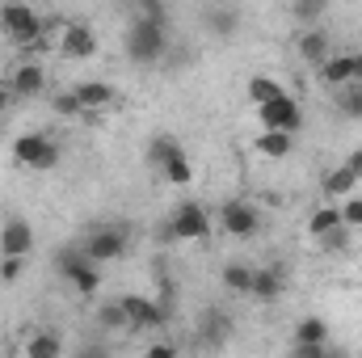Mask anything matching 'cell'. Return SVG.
Masks as SVG:
<instances>
[{
    "label": "cell",
    "mask_w": 362,
    "mask_h": 358,
    "mask_svg": "<svg viewBox=\"0 0 362 358\" xmlns=\"http://www.w3.org/2000/svg\"><path fill=\"white\" fill-rule=\"evenodd\" d=\"M0 30H4L17 47H30V42H38V34H42V17H38L30 4H4Z\"/></svg>",
    "instance_id": "277c9868"
},
{
    "label": "cell",
    "mask_w": 362,
    "mask_h": 358,
    "mask_svg": "<svg viewBox=\"0 0 362 358\" xmlns=\"http://www.w3.org/2000/svg\"><path fill=\"white\" fill-rule=\"evenodd\" d=\"M97 325H101L105 333L131 329V321H127V312H122V304H118V299H110V304H101V308H97Z\"/></svg>",
    "instance_id": "4316f807"
},
{
    "label": "cell",
    "mask_w": 362,
    "mask_h": 358,
    "mask_svg": "<svg viewBox=\"0 0 362 358\" xmlns=\"http://www.w3.org/2000/svg\"><path fill=\"white\" fill-rule=\"evenodd\" d=\"M337 228H346V224H341V207H316L312 219H308V232H312L316 241H325V236L337 232Z\"/></svg>",
    "instance_id": "ffe728a7"
},
{
    "label": "cell",
    "mask_w": 362,
    "mask_h": 358,
    "mask_svg": "<svg viewBox=\"0 0 362 358\" xmlns=\"http://www.w3.org/2000/svg\"><path fill=\"white\" fill-rule=\"evenodd\" d=\"M329 346H291V358H325Z\"/></svg>",
    "instance_id": "8d00e7d4"
},
{
    "label": "cell",
    "mask_w": 362,
    "mask_h": 358,
    "mask_svg": "<svg viewBox=\"0 0 362 358\" xmlns=\"http://www.w3.org/2000/svg\"><path fill=\"white\" fill-rule=\"evenodd\" d=\"M282 93H286L282 89V81H274V76H253V81H249V101H253L257 110L270 105V101H278Z\"/></svg>",
    "instance_id": "d4e9b609"
},
{
    "label": "cell",
    "mask_w": 362,
    "mask_h": 358,
    "mask_svg": "<svg viewBox=\"0 0 362 358\" xmlns=\"http://www.w3.org/2000/svg\"><path fill=\"white\" fill-rule=\"evenodd\" d=\"M13 156H17V165H25V169H55V165H59V148H55L47 135H38V131L17 135V139H13Z\"/></svg>",
    "instance_id": "3957f363"
},
{
    "label": "cell",
    "mask_w": 362,
    "mask_h": 358,
    "mask_svg": "<svg viewBox=\"0 0 362 358\" xmlns=\"http://www.w3.org/2000/svg\"><path fill=\"white\" fill-rule=\"evenodd\" d=\"M219 224H223V232H228V236H236V241H249V236L262 228V215H257V207H253V202H245V198H232V202H223V211H219Z\"/></svg>",
    "instance_id": "52a82bcc"
},
{
    "label": "cell",
    "mask_w": 362,
    "mask_h": 358,
    "mask_svg": "<svg viewBox=\"0 0 362 358\" xmlns=\"http://www.w3.org/2000/svg\"><path fill=\"white\" fill-rule=\"evenodd\" d=\"M81 249H85V258H89L93 266L118 262V258L127 253V232H122V228H93Z\"/></svg>",
    "instance_id": "5b68a950"
},
{
    "label": "cell",
    "mask_w": 362,
    "mask_h": 358,
    "mask_svg": "<svg viewBox=\"0 0 362 358\" xmlns=\"http://www.w3.org/2000/svg\"><path fill=\"white\" fill-rule=\"evenodd\" d=\"M173 228V241H206L211 236V215L198 207V202H181L169 219Z\"/></svg>",
    "instance_id": "ba28073f"
},
{
    "label": "cell",
    "mask_w": 362,
    "mask_h": 358,
    "mask_svg": "<svg viewBox=\"0 0 362 358\" xmlns=\"http://www.w3.org/2000/svg\"><path fill=\"white\" fill-rule=\"evenodd\" d=\"M286 291V266H253V299H278Z\"/></svg>",
    "instance_id": "9a60e30c"
},
{
    "label": "cell",
    "mask_w": 362,
    "mask_h": 358,
    "mask_svg": "<svg viewBox=\"0 0 362 358\" xmlns=\"http://www.w3.org/2000/svg\"><path fill=\"white\" fill-rule=\"evenodd\" d=\"M25 270V258H0V282H17Z\"/></svg>",
    "instance_id": "d6a6232c"
},
{
    "label": "cell",
    "mask_w": 362,
    "mask_h": 358,
    "mask_svg": "<svg viewBox=\"0 0 362 358\" xmlns=\"http://www.w3.org/2000/svg\"><path fill=\"white\" fill-rule=\"evenodd\" d=\"M72 358H114V354H110V346H105V342H85Z\"/></svg>",
    "instance_id": "836d02e7"
},
{
    "label": "cell",
    "mask_w": 362,
    "mask_h": 358,
    "mask_svg": "<svg viewBox=\"0 0 362 358\" xmlns=\"http://www.w3.org/2000/svg\"><path fill=\"white\" fill-rule=\"evenodd\" d=\"M72 97L81 101V110H110V105H118V89L114 85H105V81H81Z\"/></svg>",
    "instance_id": "4fadbf2b"
},
{
    "label": "cell",
    "mask_w": 362,
    "mask_h": 358,
    "mask_svg": "<svg viewBox=\"0 0 362 358\" xmlns=\"http://www.w3.org/2000/svg\"><path fill=\"white\" fill-rule=\"evenodd\" d=\"M257 118H262V131H282V135H295V131L303 127L299 101H295L291 93H282L278 101H270V105H262V110H257Z\"/></svg>",
    "instance_id": "8992f818"
},
{
    "label": "cell",
    "mask_w": 362,
    "mask_h": 358,
    "mask_svg": "<svg viewBox=\"0 0 362 358\" xmlns=\"http://www.w3.org/2000/svg\"><path fill=\"white\" fill-rule=\"evenodd\" d=\"M320 76H325V85H333V89H346V85H354L350 51H346V55H329V64L320 68Z\"/></svg>",
    "instance_id": "d6986e66"
},
{
    "label": "cell",
    "mask_w": 362,
    "mask_h": 358,
    "mask_svg": "<svg viewBox=\"0 0 362 358\" xmlns=\"http://www.w3.org/2000/svg\"><path fill=\"white\" fill-rule=\"evenodd\" d=\"M333 105H337L341 118H362V85H346V89H337Z\"/></svg>",
    "instance_id": "83f0119b"
},
{
    "label": "cell",
    "mask_w": 362,
    "mask_h": 358,
    "mask_svg": "<svg viewBox=\"0 0 362 358\" xmlns=\"http://www.w3.org/2000/svg\"><path fill=\"white\" fill-rule=\"evenodd\" d=\"M160 173H165V181H173V185H185V181L194 178V169H189L185 152H181V156H173V161H169V165H165Z\"/></svg>",
    "instance_id": "f1b7e54d"
},
{
    "label": "cell",
    "mask_w": 362,
    "mask_h": 358,
    "mask_svg": "<svg viewBox=\"0 0 362 358\" xmlns=\"http://www.w3.org/2000/svg\"><path fill=\"white\" fill-rule=\"evenodd\" d=\"M8 105H13V93H8V85H0V114H4Z\"/></svg>",
    "instance_id": "ab89813d"
},
{
    "label": "cell",
    "mask_w": 362,
    "mask_h": 358,
    "mask_svg": "<svg viewBox=\"0 0 362 358\" xmlns=\"http://www.w3.org/2000/svg\"><path fill=\"white\" fill-rule=\"evenodd\" d=\"M144 358H181V354H177V346H173V342H152Z\"/></svg>",
    "instance_id": "e575fe53"
},
{
    "label": "cell",
    "mask_w": 362,
    "mask_h": 358,
    "mask_svg": "<svg viewBox=\"0 0 362 358\" xmlns=\"http://www.w3.org/2000/svg\"><path fill=\"white\" fill-rule=\"evenodd\" d=\"M0 17H4V8H0Z\"/></svg>",
    "instance_id": "b9f144b4"
},
{
    "label": "cell",
    "mask_w": 362,
    "mask_h": 358,
    "mask_svg": "<svg viewBox=\"0 0 362 358\" xmlns=\"http://www.w3.org/2000/svg\"><path fill=\"white\" fill-rule=\"evenodd\" d=\"M291 148H295V135H282V131H262L257 135V152L270 156V161H282Z\"/></svg>",
    "instance_id": "7402d4cb"
},
{
    "label": "cell",
    "mask_w": 362,
    "mask_h": 358,
    "mask_svg": "<svg viewBox=\"0 0 362 358\" xmlns=\"http://www.w3.org/2000/svg\"><path fill=\"white\" fill-rule=\"evenodd\" d=\"M291 13H295L299 21H316V17L325 13V0H299V4H291Z\"/></svg>",
    "instance_id": "1f68e13d"
},
{
    "label": "cell",
    "mask_w": 362,
    "mask_h": 358,
    "mask_svg": "<svg viewBox=\"0 0 362 358\" xmlns=\"http://www.w3.org/2000/svg\"><path fill=\"white\" fill-rule=\"evenodd\" d=\"M25 358H64V337L59 329H38L25 342Z\"/></svg>",
    "instance_id": "ac0fdd59"
},
{
    "label": "cell",
    "mask_w": 362,
    "mask_h": 358,
    "mask_svg": "<svg viewBox=\"0 0 362 358\" xmlns=\"http://www.w3.org/2000/svg\"><path fill=\"white\" fill-rule=\"evenodd\" d=\"M51 110H55L59 118H81V114H85L81 101H76L72 93H55V97H51Z\"/></svg>",
    "instance_id": "f546056e"
},
{
    "label": "cell",
    "mask_w": 362,
    "mask_h": 358,
    "mask_svg": "<svg viewBox=\"0 0 362 358\" xmlns=\"http://www.w3.org/2000/svg\"><path fill=\"white\" fill-rule=\"evenodd\" d=\"M350 68H354V85H362V51H350Z\"/></svg>",
    "instance_id": "f35d334b"
},
{
    "label": "cell",
    "mask_w": 362,
    "mask_h": 358,
    "mask_svg": "<svg viewBox=\"0 0 362 358\" xmlns=\"http://www.w3.org/2000/svg\"><path fill=\"white\" fill-rule=\"evenodd\" d=\"M223 287L236 291V295H253V266H245V262H228V266H223Z\"/></svg>",
    "instance_id": "603a6c76"
},
{
    "label": "cell",
    "mask_w": 362,
    "mask_h": 358,
    "mask_svg": "<svg viewBox=\"0 0 362 358\" xmlns=\"http://www.w3.org/2000/svg\"><path fill=\"white\" fill-rule=\"evenodd\" d=\"M299 55H303L308 64L325 68V64H329V34H325V30H316V25H312V30H303V34H299Z\"/></svg>",
    "instance_id": "2e32d148"
},
{
    "label": "cell",
    "mask_w": 362,
    "mask_h": 358,
    "mask_svg": "<svg viewBox=\"0 0 362 358\" xmlns=\"http://www.w3.org/2000/svg\"><path fill=\"white\" fill-rule=\"evenodd\" d=\"M320 245H325V249H346V245H350V228H337V232H329Z\"/></svg>",
    "instance_id": "d590c367"
},
{
    "label": "cell",
    "mask_w": 362,
    "mask_h": 358,
    "mask_svg": "<svg viewBox=\"0 0 362 358\" xmlns=\"http://www.w3.org/2000/svg\"><path fill=\"white\" fill-rule=\"evenodd\" d=\"M325 358H350V354H346V350H329Z\"/></svg>",
    "instance_id": "60d3db41"
},
{
    "label": "cell",
    "mask_w": 362,
    "mask_h": 358,
    "mask_svg": "<svg viewBox=\"0 0 362 358\" xmlns=\"http://www.w3.org/2000/svg\"><path fill=\"white\" fill-rule=\"evenodd\" d=\"M341 224L354 232V228H362V194H354V198H346L341 202Z\"/></svg>",
    "instance_id": "4dcf8cb0"
},
{
    "label": "cell",
    "mask_w": 362,
    "mask_h": 358,
    "mask_svg": "<svg viewBox=\"0 0 362 358\" xmlns=\"http://www.w3.org/2000/svg\"><path fill=\"white\" fill-rule=\"evenodd\" d=\"M194 337H198V346H223L228 337H232V312L228 308H206L202 316H198V329H194Z\"/></svg>",
    "instance_id": "9c48e42d"
},
{
    "label": "cell",
    "mask_w": 362,
    "mask_h": 358,
    "mask_svg": "<svg viewBox=\"0 0 362 358\" xmlns=\"http://www.w3.org/2000/svg\"><path fill=\"white\" fill-rule=\"evenodd\" d=\"M34 249V228L25 224V219H4V228H0V253L4 258H25Z\"/></svg>",
    "instance_id": "7c38bea8"
},
{
    "label": "cell",
    "mask_w": 362,
    "mask_h": 358,
    "mask_svg": "<svg viewBox=\"0 0 362 358\" xmlns=\"http://www.w3.org/2000/svg\"><path fill=\"white\" fill-rule=\"evenodd\" d=\"M118 304H122V312H127L131 329H160V325H165V316H169V312H165L156 299H148V295H122Z\"/></svg>",
    "instance_id": "30bf717a"
},
{
    "label": "cell",
    "mask_w": 362,
    "mask_h": 358,
    "mask_svg": "<svg viewBox=\"0 0 362 358\" xmlns=\"http://www.w3.org/2000/svg\"><path fill=\"white\" fill-rule=\"evenodd\" d=\"M329 342V321L325 316H303L291 333V346H325Z\"/></svg>",
    "instance_id": "e0dca14e"
},
{
    "label": "cell",
    "mask_w": 362,
    "mask_h": 358,
    "mask_svg": "<svg viewBox=\"0 0 362 358\" xmlns=\"http://www.w3.org/2000/svg\"><path fill=\"white\" fill-rule=\"evenodd\" d=\"M202 17H206V25H211L215 34H223V38H228V34H236V25H240V13H236V8H223V4L206 8Z\"/></svg>",
    "instance_id": "484cf974"
},
{
    "label": "cell",
    "mask_w": 362,
    "mask_h": 358,
    "mask_svg": "<svg viewBox=\"0 0 362 358\" xmlns=\"http://www.w3.org/2000/svg\"><path fill=\"white\" fill-rule=\"evenodd\" d=\"M165 51H169V30L165 25H156V21H131V30H127V55L135 59V64H160L165 59Z\"/></svg>",
    "instance_id": "6da1fadb"
},
{
    "label": "cell",
    "mask_w": 362,
    "mask_h": 358,
    "mask_svg": "<svg viewBox=\"0 0 362 358\" xmlns=\"http://www.w3.org/2000/svg\"><path fill=\"white\" fill-rule=\"evenodd\" d=\"M173 156H181V144L173 135H152V144H148V165L152 169H165Z\"/></svg>",
    "instance_id": "44dd1931"
},
{
    "label": "cell",
    "mask_w": 362,
    "mask_h": 358,
    "mask_svg": "<svg viewBox=\"0 0 362 358\" xmlns=\"http://www.w3.org/2000/svg\"><path fill=\"white\" fill-rule=\"evenodd\" d=\"M55 270H59V274L81 291V295H97V291H101V270L85 258V249H81V245L59 249V253H55Z\"/></svg>",
    "instance_id": "7a4b0ae2"
},
{
    "label": "cell",
    "mask_w": 362,
    "mask_h": 358,
    "mask_svg": "<svg viewBox=\"0 0 362 358\" xmlns=\"http://www.w3.org/2000/svg\"><path fill=\"white\" fill-rule=\"evenodd\" d=\"M354 190H358V178H354L346 165L325 178V194H329V198H341V202H346V198H354Z\"/></svg>",
    "instance_id": "cb8c5ba5"
},
{
    "label": "cell",
    "mask_w": 362,
    "mask_h": 358,
    "mask_svg": "<svg viewBox=\"0 0 362 358\" xmlns=\"http://www.w3.org/2000/svg\"><path fill=\"white\" fill-rule=\"evenodd\" d=\"M346 169H350V173H354V178L362 181V148H354V152L346 156Z\"/></svg>",
    "instance_id": "74e56055"
},
{
    "label": "cell",
    "mask_w": 362,
    "mask_h": 358,
    "mask_svg": "<svg viewBox=\"0 0 362 358\" xmlns=\"http://www.w3.org/2000/svg\"><path fill=\"white\" fill-rule=\"evenodd\" d=\"M59 51H64V59H93V55H97V34H93L89 25L72 21V25H64V34H59Z\"/></svg>",
    "instance_id": "8fae6325"
},
{
    "label": "cell",
    "mask_w": 362,
    "mask_h": 358,
    "mask_svg": "<svg viewBox=\"0 0 362 358\" xmlns=\"http://www.w3.org/2000/svg\"><path fill=\"white\" fill-rule=\"evenodd\" d=\"M47 89V68L42 64H21L13 68V81H8V93L13 97H38Z\"/></svg>",
    "instance_id": "5bb4252c"
}]
</instances>
